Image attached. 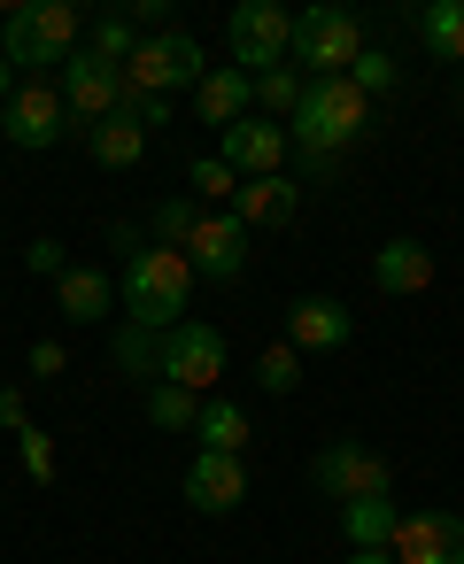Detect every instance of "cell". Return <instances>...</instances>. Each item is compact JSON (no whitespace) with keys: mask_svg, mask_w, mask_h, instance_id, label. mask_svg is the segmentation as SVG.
Listing matches in <instances>:
<instances>
[{"mask_svg":"<svg viewBox=\"0 0 464 564\" xmlns=\"http://www.w3.org/2000/svg\"><path fill=\"white\" fill-rule=\"evenodd\" d=\"M364 124H371V101L348 78H310L302 86V109H294V148H302L310 171H341L356 155Z\"/></svg>","mask_w":464,"mask_h":564,"instance_id":"6da1fadb","label":"cell"},{"mask_svg":"<svg viewBox=\"0 0 464 564\" xmlns=\"http://www.w3.org/2000/svg\"><path fill=\"white\" fill-rule=\"evenodd\" d=\"M194 263H186V248H140L132 263H125V279H117V302H125V325H140V333H171V325H186V302H194Z\"/></svg>","mask_w":464,"mask_h":564,"instance_id":"7a4b0ae2","label":"cell"},{"mask_svg":"<svg viewBox=\"0 0 464 564\" xmlns=\"http://www.w3.org/2000/svg\"><path fill=\"white\" fill-rule=\"evenodd\" d=\"M86 32V17L71 9V0H24V9H9V24H0V55H9V70H55L63 78V63L86 47L78 40Z\"/></svg>","mask_w":464,"mask_h":564,"instance_id":"3957f363","label":"cell"},{"mask_svg":"<svg viewBox=\"0 0 464 564\" xmlns=\"http://www.w3.org/2000/svg\"><path fill=\"white\" fill-rule=\"evenodd\" d=\"M209 78V55H202V40L194 32H140V55L125 63V94H194Z\"/></svg>","mask_w":464,"mask_h":564,"instance_id":"277c9868","label":"cell"},{"mask_svg":"<svg viewBox=\"0 0 464 564\" xmlns=\"http://www.w3.org/2000/svg\"><path fill=\"white\" fill-rule=\"evenodd\" d=\"M356 55H364V24H356L348 9H302V17H294V47H287L294 70H310V78H348Z\"/></svg>","mask_w":464,"mask_h":564,"instance_id":"5b68a950","label":"cell"},{"mask_svg":"<svg viewBox=\"0 0 464 564\" xmlns=\"http://www.w3.org/2000/svg\"><path fill=\"white\" fill-rule=\"evenodd\" d=\"M225 40H233V70L240 78H271V70H287L294 17L279 9V0H240L233 24H225Z\"/></svg>","mask_w":464,"mask_h":564,"instance_id":"8992f818","label":"cell"},{"mask_svg":"<svg viewBox=\"0 0 464 564\" xmlns=\"http://www.w3.org/2000/svg\"><path fill=\"white\" fill-rule=\"evenodd\" d=\"M233 371V348H225V333L217 325H171L163 333V364H155V379L163 387H186V394H209L217 379Z\"/></svg>","mask_w":464,"mask_h":564,"instance_id":"52a82bcc","label":"cell"},{"mask_svg":"<svg viewBox=\"0 0 464 564\" xmlns=\"http://www.w3.org/2000/svg\"><path fill=\"white\" fill-rule=\"evenodd\" d=\"M310 479H317V495H333V502L395 495V471H387V456H379V448H364V441H333V448H317Z\"/></svg>","mask_w":464,"mask_h":564,"instance_id":"ba28073f","label":"cell"},{"mask_svg":"<svg viewBox=\"0 0 464 564\" xmlns=\"http://www.w3.org/2000/svg\"><path fill=\"white\" fill-rule=\"evenodd\" d=\"M55 94H63V109H71V124H86V132H94L101 117H117V109H125V70H109L101 55H86V47H78V55L63 63V78H55Z\"/></svg>","mask_w":464,"mask_h":564,"instance_id":"9c48e42d","label":"cell"},{"mask_svg":"<svg viewBox=\"0 0 464 564\" xmlns=\"http://www.w3.org/2000/svg\"><path fill=\"white\" fill-rule=\"evenodd\" d=\"M186 263H194L202 286H233V279L248 271V225H240L233 209H202V225H194V240H186Z\"/></svg>","mask_w":464,"mask_h":564,"instance_id":"30bf717a","label":"cell"},{"mask_svg":"<svg viewBox=\"0 0 464 564\" xmlns=\"http://www.w3.org/2000/svg\"><path fill=\"white\" fill-rule=\"evenodd\" d=\"M0 132H9V148H24V155H47V148H63V132H71V109H63V94L40 78V86H17V101L0 109Z\"/></svg>","mask_w":464,"mask_h":564,"instance_id":"8fae6325","label":"cell"},{"mask_svg":"<svg viewBox=\"0 0 464 564\" xmlns=\"http://www.w3.org/2000/svg\"><path fill=\"white\" fill-rule=\"evenodd\" d=\"M179 495H186V510H202V518H233V510L248 502V464H240V456H217V448H202V456L186 464Z\"/></svg>","mask_w":464,"mask_h":564,"instance_id":"7c38bea8","label":"cell"},{"mask_svg":"<svg viewBox=\"0 0 464 564\" xmlns=\"http://www.w3.org/2000/svg\"><path fill=\"white\" fill-rule=\"evenodd\" d=\"M287 340H294L302 356H333V348L356 340V317H348V302H333V294H294V302H287Z\"/></svg>","mask_w":464,"mask_h":564,"instance_id":"4fadbf2b","label":"cell"},{"mask_svg":"<svg viewBox=\"0 0 464 564\" xmlns=\"http://www.w3.org/2000/svg\"><path fill=\"white\" fill-rule=\"evenodd\" d=\"M395 564H464V518L449 510H410L395 525Z\"/></svg>","mask_w":464,"mask_h":564,"instance_id":"5bb4252c","label":"cell"},{"mask_svg":"<svg viewBox=\"0 0 464 564\" xmlns=\"http://www.w3.org/2000/svg\"><path fill=\"white\" fill-rule=\"evenodd\" d=\"M240 178H279V163H287V124H271V117H240L233 132H225V148H217Z\"/></svg>","mask_w":464,"mask_h":564,"instance_id":"9a60e30c","label":"cell"},{"mask_svg":"<svg viewBox=\"0 0 464 564\" xmlns=\"http://www.w3.org/2000/svg\"><path fill=\"white\" fill-rule=\"evenodd\" d=\"M371 286L379 294H425L433 286V248L425 240H379V256H371Z\"/></svg>","mask_w":464,"mask_h":564,"instance_id":"2e32d148","label":"cell"},{"mask_svg":"<svg viewBox=\"0 0 464 564\" xmlns=\"http://www.w3.org/2000/svg\"><path fill=\"white\" fill-rule=\"evenodd\" d=\"M194 117H202V124H217V132H233L240 117H256V78H240L233 63H225V70H209V78L194 86Z\"/></svg>","mask_w":464,"mask_h":564,"instance_id":"e0dca14e","label":"cell"},{"mask_svg":"<svg viewBox=\"0 0 464 564\" xmlns=\"http://www.w3.org/2000/svg\"><path fill=\"white\" fill-rule=\"evenodd\" d=\"M55 302H63V317H71V325H101V317H109V302H117V286H109V271L71 263V271L55 279Z\"/></svg>","mask_w":464,"mask_h":564,"instance_id":"ac0fdd59","label":"cell"},{"mask_svg":"<svg viewBox=\"0 0 464 564\" xmlns=\"http://www.w3.org/2000/svg\"><path fill=\"white\" fill-rule=\"evenodd\" d=\"M233 217L256 232V225H294V178L279 171V178H240V194H233Z\"/></svg>","mask_w":464,"mask_h":564,"instance_id":"d6986e66","label":"cell"},{"mask_svg":"<svg viewBox=\"0 0 464 564\" xmlns=\"http://www.w3.org/2000/svg\"><path fill=\"white\" fill-rule=\"evenodd\" d=\"M86 155H94L101 171H132V163L148 155V132H140V124L117 109V117H101V124L86 132Z\"/></svg>","mask_w":464,"mask_h":564,"instance_id":"ffe728a7","label":"cell"},{"mask_svg":"<svg viewBox=\"0 0 464 564\" xmlns=\"http://www.w3.org/2000/svg\"><path fill=\"white\" fill-rule=\"evenodd\" d=\"M395 495H364V502H341V533L348 549H395Z\"/></svg>","mask_w":464,"mask_h":564,"instance_id":"44dd1931","label":"cell"},{"mask_svg":"<svg viewBox=\"0 0 464 564\" xmlns=\"http://www.w3.org/2000/svg\"><path fill=\"white\" fill-rule=\"evenodd\" d=\"M418 47L433 63H464V0H425L418 9Z\"/></svg>","mask_w":464,"mask_h":564,"instance_id":"7402d4cb","label":"cell"},{"mask_svg":"<svg viewBox=\"0 0 464 564\" xmlns=\"http://www.w3.org/2000/svg\"><path fill=\"white\" fill-rule=\"evenodd\" d=\"M194 441H202V448H217V456H240V448H248V410H240V402H209V394H202Z\"/></svg>","mask_w":464,"mask_h":564,"instance_id":"603a6c76","label":"cell"},{"mask_svg":"<svg viewBox=\"0 0 464 564\" xmlns=\"http://www.w3.org/2000/svg\"><path fill=\"white\" fill-rule=\"evenodd\" d=\"M109 364H117L125 379H148V387H155V364H163V333L117 325V333H109Z\"/></svg>","mask_w":464,"mask_h":564,"instance_id":"cb8c5ba5","label":"cell"},{"mask_svg":"<svg viewBox=\"0 0 464 564\" xmlns=\"http://www.w3.org/2000/svg\"><path fill=\"white\" fill-rule=\"evenodd\" d=\"M86 55H101L109 70H125V63L140 55V24H132V17H94V24H86Z\"/></svg>","mask_w":464,"mask_h":564,"instance_id":"d4e9b609","label":"cell"},{"mask_svg":"<svg viewBox=\"0 0 464 564\" xmlns=\"http://www.w3.org/2000/svg\"><path fill=\"white\" fill-rule=\"evenodd\" d=\"M302 70L287 63V70H271V78H256V117H271V124H294V109H302Z\"/></svg>","mask_w":464,"mask_h":564,"instance_id":"484cf974","label":"cell"},{"mask_svg":"<svg viewBox=\"0 0 464 564\" xmlns=\"http://www.w3.org/2000/svg\"><path fill=\"white\" fill-rule=\"evenodd\" d=\"M194 417H202V394H186V387H148V425L155 433H194Z\"/></svg>","mask_w":464,"mask_h":564,"instance_id":"4316f807","label":"cell"},{"mask_svg":"<svg viewBox=\"0 0 464 564\" xmlns=\"http://www.w3.org/2000/svg\"><path fill=\"white\" fill-rule=\"evenodd\" d=\"M348 86H356V94H364V101H387V94H395V86H402V63H395V55H387V47H364V55H356V63H348Z\"/></svg>","mask_w":464,"mask_h":564,"instance_id":"83f0119b","label":"cell"},{"mask_svg":"<svg viewBox=\"0 0 464 564\" xmlns=\"http://www.w3.org/2000/svg\"><path fill=\"white\" fill-rule=\"evenodd\" d=\"M148 225H155V248H186L194 225H202V202H194V194H163Z\"/></svg>","mask_w":464,"mask_h":564,"instance_id":"f1b7e54d","label":"cell"},{"mask_svg":"<svg viewBox=\"0 0 464 564\" xmlns=\"http://www.w3.org/2000/svg\"><path fill=\"white\" fill-rule=\"evenodd\" d=\"M186 194H194V202H225V209H233V194H240V171H233L225 155H194V171H186Z\"/></svg>","mask_w":464,"mask_h":564,"instance_id":"f546056e","label":"cell"},{"mask_svg":"<svg viewBox=\"0 0 464 564\" xmlns=\"http://www.w3.org/2000/svg\"><path fill=\"white\" fill-rule=\"evenodd\" d=\"M256 387H263V394H294V387H302V348H294V340L263 348V356H256Z\"/></svg>","mask_w":464,"mask_h":564,"instance_id":"4dcf8cb0","label":"cell"},{"mask_svg":"<svg viewBox=\"0 0 464 564\" xmlns=\"http://www.w3.org/2000/svg\"><path fill=\"white\" fill-rule=\"evenodd\" d=\"M24 271H40V279H63V271H71V248H63L55 232H40V240L24 248Z\"/></svg>","mask_w":464,"mask_h":564,"instance_id":"1f68e13d","label":"cell"},{"mask_svg":"<svg viewBox=\"0 0 464 564\" xmlns=\"http://www.w3.org/2000/svg\"><path fill=\"white\" fill-rule=\"evenodd\" d=\"M17 441H24V479H40V487H47V479H55V441H47L40 425H24Z\"/></svg>","mask_w":464,"mask_h":564,"instance_id":"d6a6232c","label":"cell"},{"mask_svg":"<svg viewBox=\"0 0 464 564\" xmlns=\"http://www.w3.org/2000/svg\"><path fill=\"white\" fill-rule=\"evenodd\" d=\"M125 117H132L140 132H163V124H171V101H163V94H125Z\"/></svg>","mask_w":464,"mask_h":564,"instance_id":"836d02e7","label":"cell"},{"mask_svg":"<svg viewBox=\"0 0 464 564\" xmlns=\"http://www.w3.org/2000/svg\"><path fill=\"white\" fill-rule=\"evenodd\" d=\"M63 364H71V348H63V340H32V356H24V371H32V379H63Z\"/></svg>","mask_w":464,"mask_h":564,"instance_id":"e575fe53","label":"cell"},{"mask_svg":"<svg viewBox=\"0 0 464 564\" xmlns=\"http://www.w3.org/2000/svg\"><path fill=\"white\" fill-rule=\"evenodd\" d=\"M0 425H9V433H24V425H32V410H24V387H0Z\"/></svg>","mask_w":464,"mask_h":564,"instance_id":"d590c367","label":"cell"},{"mask_svg":"<svg viewBox=\"0 0 464 564\" xmlns=\"http://www.w3.org/2000/svg\"><path fill=\"white\" fill-rule=\"evenodd\" d=\"M109 248H117V256H125V263H132V256H140V248H148V232H140V225H109Z\"/></svg>","mask_w":464,"mask_h":564,"instance_id":"8d00e7d4","label":"cell"},{"mask_svg":"<svg viewBox=\"0 0 464 564\" xmlns=\"http://www.w3.org/2000/svg\"><path fill=\"white\" fill-rule=\"evenodd\" d=\"M17 101V70H9V55H0V109Z\"/></svg>","mask_w":464,"mask_h":564,"instance_id":"74e56055","label":"cell"},{"mask_svg":"<svg viewBox=\"0 0 464 564\" xmlns=\"http://www.w3.org/2000/svg\"><path fill=\"white\" fill-rule=\"evenodd\" d=\"M348 564H395V549H348Z\"/></svg>","mask_w":464,"mask_h":564,"instance_id":"f35d334b","label":"cell"},{"mask_svg":"<svg viewBox=\"0 0 464 564\" xmlns=\"http://www.w3.org/2000/svg\"><path fill=\"white\" fill-rule=\"evenodd\" d=\"M456 117H464V86H456Z\"/></svg>","mask_w":464,"mask_h":564,"instance_id":"ab89813d","label":"cell"}]
</instances>
